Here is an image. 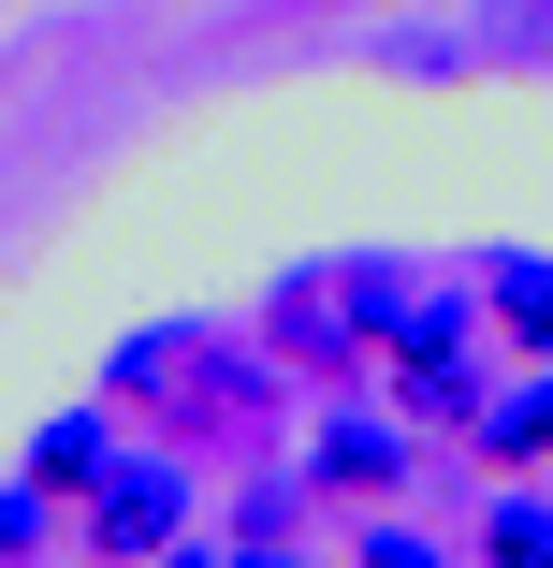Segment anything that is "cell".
<instances>
[{
  "mask_svg": "<svg viewBox=\"0 0 553 568\" xmlns=\"http://www.w3.org/2000/svg\"><path fill=\"white\" fill-rule=\"evenodd\" d=\"M365 335H408V277L393 263H306V277H277V351L306 379H336Z\"/></svg>",
  "mask_w": 553,
  "mask_h": 568,
  "instance_id": "obj_1",
  "label": "cell"
},
{
  "mask_svg": "<svg viewBox=\"0 0 553 568\" xmlns=\"http://www.w3.org/2000/svg\"><path fill=\"white\" fill-rule=\"evenodd\" d=\"M175 539H190V467H175V452H117V467L88 481V554L102 568H146Z\"/></svg>",
  "mask_w": 553,
  "mask_h": 568,
  "instance_id": "obj_2",
  "label": "cell"
},
{
  "mask_svg": "<svg viewBox=\"0 0 553 568\" xmlns=\"http://www.w3.org/2000/svg\"><path fill=\"white\" fill-rule=\"evenodd\" d=\"M393 394H408V423H481V365H467V306H437V321H408V335H393Z\"/></svg>",
  "mask_w": 553,
  "mask_h": 568,
  "instance_id": "obj_3",
  "label": "cell"
},
{
  "mask_svg": "<svg viewBox=\"0 0 553 568\" xmlns=\"http://www.w3.org/2000/svg\"><path fill=\"white\" fill-rule=\"evenodd\" d=\"M481 306H495L510 351H539V365H553V263H539V248H495V263H481Z\"/></svg>",
  "mask_w": 553,
  "mask_h": 568,
  "instance_id": "obj_4",
  "label": "cell"
},
{
  "mask_svg": "<svg viewBox=\"0 0 553 568\" xmlns=\"http://www.w3.org/2000/svg\"><path fill=\"white\" fill-rule=\"evenodd\" d=\"M102 467H117V408H59V423L30 437V481H44V496H88Z\"/></svg>",
  "mask_w": 553,
  "mask_h": 568,
  "instance_id": "obj_5",
  "label": "cell"
},
{
  "mask_svg": "<svg viewBox=\"0 0 553 568\" xmlns=\"http://www.w3.org/2000/svg\"><path fill=\"white\" fill-rule=\"evenodd\" d=\"M320 481H336V496H393L408 481V437L393 423H320Z\"/></svg>",
  "mask_w": 553,
  "mask_h": 568,
  "instance_id": "obj_6",
  "label": "cell"
},
{
  "mask_svg": "<svg viewBox=\"0 0 553 568\" xmlns=\"http://www.w3.org/2000/svg\"><path fill=\"white\" fill-rule=\"evenodd\" d=\"M481 452H495V467H539V452H553V365H539L524 394H495V408H481Z\"/></svg>",
  "mask_w": 553,
  "mask_h": 568,
  "instance_id": "obj_7",
  "label": "cell"
},
{
  "mask_svg": "<svg viewBox=\"0 0 553 568\" xmlns=\"http://www.w3.org/2000/svg\"><path fill=\"white\" fill-rule=\"evenodd\" d=\"M481 568H553V496H495V525H481Z\"/></svg>",
  "mask_w": 553,
  "mask_h": 568,
  "instance_id": "obj_8",
  "label": "cell"
},
{
  "mask_svg": "<svg viewBox=\"0 0 553 568\" xmlns=\"http://www.w3.org/2000/svg\"><path fill=\"white\" fill-rule=\"evenodd\" d=\"M365 568H452L437 539H408V525H365Z\"/></svg>",
  "mask_w": 553,
  "mask_h": 568,
  "instance_id": "obj_9",
  "label": "cell"
},
{
  "mask_svg": "<svg viewBox=\"0 0 553 568\" xmlns=\"http://www.w3.org/2000/svg\"><path fill=\"white\" fill-rule=\"evenodd\" d=\"M30 539H44V481H30V496H0V554H30Z\"/></svg>",
  "mask_w": 553,
  "mask_h": 568,
  "instance_id": "obj_10",
  "label": "cell"
},
{
  "mask_svg": "<svg viewBox=\"0 0 553 568\" xmlns=\"http://www.w3.org/2000/svg\"><path fill=\"white\" fill-rule=\"evenodd\" d=\"M218 568H306V554H277V539H248V554H218Z\"/></svg>",
  "mask_w": 553,
  "mask_h": 568,
  "instance_id": "obj_11",
  "label": "cell"
},
{
  "mask_svg": "<svg viewBox=\"0 0 553 568\" xmlns=\"http://www.w3.org/2000/svg\"><path fill=\"white\" fill-rule=\"evenodd\" d=\"M146 568H218V554H146Z\"/></svg>",
  "mask_w": 553,
  "mask_h": 568,
  "instance_id": "obj_12",
  "label": "cell"
}]
</instances>
